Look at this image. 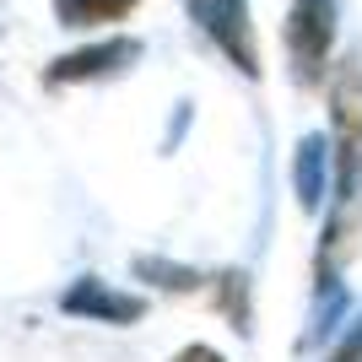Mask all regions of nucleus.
<instances>
[{"label":"nucleus","mask_w":362,"mask_h":362,"mask_svg":"<svg viewBox=\"0 0 362 362\" xmlns=\"http://www.w3.org/2000/svg\"><path fill=\"white\" fill-rule=\"evenodd\" d=\"M189 11L222 44V54L238 71H249V76L259 71V49H255V28H249V6L243 0H189Z\"/></svg>","instance_id":"f257e3e1"},{"label":"nucleus","mask_w":362,"mask_h":362,"mask_svg":"<svg viewBox=\"0 0 362 362\" xmlns=\"http://www.w3.org/2000/svg\"><path fill=\"white\" fill-rule=\"evenodd\" d=\"M287 44H292V60H298V76L319 81L325 60H330V0H298L292 6Z\"/></svg>","instance_id":"f03ea898"},{"label":"nucleus","mask_w":362,"mask_h":362,"mask_svg":"<svg viewBox=\"0 0 362 362\" xmlns=\"http://www.w3.org/2000/svg\"><path fill=\"white\" fill-rule=\"evenodd\" d=\"M130 54H136V44H114V49H92V54H76V60H60L54 81H81V76H98L103 65L130 60Z\"/></svg>","instance_id":"7ed1b4c3"},{"label":"nucleus","mask_w":362,"mask_h":362,"mask_svg":"<svg viewBox=\"0 0 362 362\" xmlns=\"http://www.w3.org/2000/svg\"><path fill=\"white\" fill-rule=\"evenodd\" d=\"M136 6V0H60V16L71 28H92V22H114Z\"/></svg>","instance_id":"20e7f679"},{"label":"nucleus","mask_w":362,"mask_h":362,"mask_svg":"<svg viewBox=\"0 0 362 362\" xmlns=\"http://www.w3.org/2000/svg\"><path fill=\"white\" fill-rule=\"evenodd\" d=\"M330 362H362V330L351 335V341H346V346H341V351H335Z\"/></svg>","instance_id":"39448f33"},{"label":"nucleus","mask_w":362,"mask_h":362,"mask_svg":"<svg viewBox=\"0 0 362 362\" xmlns=\"http://www.w3.org/2000/svg\"><path fill=\"white\" fill-rule=\"evenodd\" d=\"M179 362H222L211 346H189V351H179Z\"/></svg>","instance_id":"423d86ee"}]
</instances>
